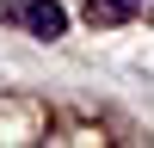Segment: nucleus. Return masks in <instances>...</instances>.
I'll return each instance as SVG.
<instances>
[{
  "label": "nucleus",
  "instance_id": "nucleus-2",
  "mask_svg": "<svg viewBox=\"0 0 154 148\" xmlns=\"http://www.w3.org/2000/svg\"><path fill=\"white\" fill-rule=\"evenodd\" d=\"M142 0H93V25H123Z\"/></svg>",
  "mask_w": 154,
  "mask_h": 148
},
{
  "label": "nucleus",
  "instance_id": "nucleus-1",
  "mask_svg": "<svg viewBox=\"0 0 154 148\" xmlns=\"http://www.w3.org/2000/svg\"><path fill=\"white\" fill-rule=\"evenodd\" d=\"M0 25H19L37 43H56L68 37V6L62 0H0Z\"/></svg>",
  "mask_w": 154,
  "mask_h": 148
}]
</instances>
